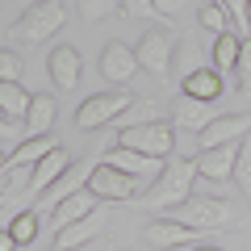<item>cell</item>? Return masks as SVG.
<instances>
[{"instance_id":"7","label":"cell","mask_w":251,"mask_h":251,"mask_svg":"<svg viewBox=\"0 0 251 251\" xmlns=\"http://www.w3.org/2000/svg\"><path fill=\"white\" fill-rule=\"evenodd\" d=\"M134 54H138V67H147L151 75H168L172 72V54H176V38L155 25V29H147V34L138 38Z\"/></svg>"},{"instance_id":"39","label":"cell","mask_w":251,"mask_h":251,"mask_svg":"<svg viewBox=\"0 0 251 251\" xmlns=\"http://www.w3.org/2000/svg\"><path fill=\"white\" fill-rule=\"evenodd\" d=\"M247 25H251V0H247Z\"/></svg>"},{"instance_id":"24","label":"cell","mask_w":251,"mask_h":251,"mask_svg":"<svg viewBox=\"0 0 251 251\" xmlns=\"http://www.w3.org/2000/svg\"><path fill=\"white\" fill-rule=\"evenodd\" d=\"M176 54H180V59H176V75H180V80L193 75V72H201V67H209L205 54H201V46L188 42V38H184V42H176Z\"/></svg>"},{"instance_id":"40","label":"cell","mask_w":251,"mask_h":251,"mask_svg":"<svg viewBox=\"0 0 251 251\" xmlns=\"http://www.w3.org/2000/svg\"><path fill=\"white\" fill-rule=\"evenodd\" d=\"M197 251H222V247H197Z\"/></svg>"},{"instance_id":"26","label":"cell","mask_w":251,"mask_h":251,"mask_svg":"<svg viewBox=\"0 0 251 251\" xmlns=\"http://www.w3.org/2000/svg\"><path fill=\"white\" fill-rule=\"evenodd\" d=\"M9 234L17 239V247L34 243V234H38V214H34V209H21V214L9 222Z\"/></svg>"},{"instance_id":"16","label":"cell","mask_w":251,"mask_h":251,"mask_svg":"<svg viewBox=\"0 0 251 251\" xmlns=\"http://www.w3.org/2000/svg\"><path fill=\"white\" fill-rule=\"evenodd\" d=\"M172 122H176L180 130H188V134H201V130L214 122V113H209V100L180 97V100H176V109H172Z\"/></svg>"},{"instance_id":"23","label":"cell","mask_w":251,"mask_h":251,"mask_svg":"<svg viewBox=\"0 0 251 251\" xmlns=\"http://www.w3.org/2000/svg\"><path fill=\"white\" fill-rule=\"evenodd\" d=\"M143 122H163V109H159V100H147V105H143V100H134V105H130V109H126V113L122 117H117V130H126V126H143Z\"/></svg>"},{"instance_id":"5","label":"cell","mask_w":251,"mask_h":251,"mask_svg":"<svg viewBox=\"0 0 251 251\" xmlns=\"http://www.w3.org/2000/svg\"><path fill=\"white\" fill-rule=\"evenodd\" d=\"M134 105L130 92H92L80 109H75V130H97V126H109Z\"/></svg>"},{"instance_id":"18","label":"cell","mask_w":251,"mask_h":251,"mask_svg":"<svg viewBox=\"0 0 251 251\" xmlns=\"http://www.w3.org/2000/svg\"><path fill=\"white\" fill-rule=\"evenodd\" d=\"M180 88H184V97H197V100H209V105H214V100L226 92V84H222V75H218L214 67H201V72L184 75Z\"/></svg>"},{"instance_id":"30","label":"cell","mask_w":251,"mask_h":251,"mask_svg":"<svg viewBox=\"0 0 251 251\" xmlns=\"http://www.w3.org/2000/svg\"><path fill=\"white\" fill-rule=\"evenodd\" d=\"M0 84H21V54L0 46Z\"/></svg>"},{"instance_id":"37","label":"cell","mask_w":251,"mask_h":251,"mask_svg":"<svg viewBox=\"0 0 251 251\" xmlns=\"http://www.w3.org/2000/svg\"><path fill=\"white\" fill-rule=\"evenodd\" d=\"M239 84H243V97L251 100V75H247V80H239Z\"/></svg>"},{"instance_id":"19","label":"cell","mask_w":251,"mask_h":251,"mask_svg":"<svg viewBox=\"0 0 251 251\" xmlns=\"http://www.w3.org/2000/svg\"><path fill=\"white\" fill-rule=\"evenodd\" d=\"M54 147H59V143H50L46 134H29L25 143H17V147H13V159H9V168H34V163L42 159V155H50Z\"/></svg>"},{"instance_id":"27","label":"cell","mask_w":251,"mask_h":251,"mask_svg":"<svg viewBox=\"0 0 251 251\" xmlns=\"http://www.w3.org/2000/svg\"><path fill=\"white\" fill-rule=\"evenodd\" d=\"M234 184H239V193H247V197H251V134L239 143V159H234Z\"/></svg>"},{"instance_id":"25","label":"cell","mask_w":251,"mask_h":251,"mask_svg":"<svg viewBox=\"0 0 251 251\" xmlns=\"http://www.w3.org/2000/svg\"><path fill=\"white\" fill-rule=\"evenodd\" d=\"M197 21H201V29L205 34H214V38H222V34H230V13L222 9V4H201V13H197Z\"/></svg>"},{"instance_id":"21","label":"cell","mask_w":251,"mask_h":251,"mask_svg":"<svg viewBox=\"0 0 251 251\" xmlns=\"http://www.w3.org/2000/svg\"><path fill=\"white\" fill-rule=\"evenodd\" d=\"M239 42H243L239 34H222V38H214V54H209V67H214L218 75L234 72V63H239Z\"/></svg>"},{"instance_id":"11","label":"cell","mask_w":251,"mask_h":251,"mask_svg":"<svg viewBox=\"0 0 251 251\" xmlns=\"http://www.w3.org/2000/svg\"><path fill=\"white\" fill-rule=\"evenodd\" d=\"M234 159H239V143L209 147V151H201V155H197V176H205L209 184L234 180Z\"/></svg>"},{"instance_id":"4","label":"cell","mask_w":251,"mask_h":251,"mask_svg":"<svg viewBox=\"0 0 251 251\" xmlns=\"http://www.w3.org/2000/svg\"><path fill=\"white\" fill-rule=\"evenodd\" d=\"M63 21H67V4H63V0H38V4H29V9L21 13L17 34L25 38V42H46V38H54L63 29Z\"/></svg>"},{"instance_id":"12","label":"cell","mask_w":251,"mask_h":251,"mask_svg":"<svg viewBox=\"0 0 251 251\" xmlns=\"http://www.w3.org/2000/svg\"><path fill=\"white\" fill-rule=\"evenodd\" d=\"M46 67H50V84L59 92H72L75 84H80V72H84L80 50H75V46H54L50 59H46Z\"/></svg>"},{"instance_id":"13","label":"cell","mask_w":251,"mask_h":251,"mask_svg":"<svg viewBox=\"0 0 251 251\" xmlns=\"http://www.w3.org/2000/svg\"><path fill=\"white\" fill-rule=\"evenodd\" d=\"M97 205H100V197L92 193V188H75L72 197H63L59 205L50 209V226H54V230H63V226H72V222H80V218L97 214Z\"/></svg>"},{"instance_id":"42","label":"cell","mask_w":251,"mask_h":251,"mask_svg":"<svg viewBox=\"0 0 251 251\" xmlns=\"http://www.w3.org/2000/svg\"><path fill=\"white\" fill-rule=\"evenodd\" d=\"M122 251H126V247H122Z\"/></svg>"},{"instance_id":"20","label":"cell","mask_w":251,"mask_h":251,"mask_svg":"<svg viewBox=\"0 0 251 251\" xmlns=\"http://www.w3.org/2000/svg\"><path fill=\"white\" fill-rule=\"evenodd\" d=\"M54 97H42L38 92L34 100H29V113H25V130L29 134H50V126H54Z\"/></svg>"},{"instance_id":"6","label":"cell","mask_w":251,"mask_h":251,"mask_svg":"<svg viewBox=\"0 0 251 251\" xmlns=\"http://www.w3.org/2000/svg\"><path fill=\"white\" fill-rule=\"evenodd\" d=\"M138 184H143V180L117 172L113 163H97V168L84 176V188H92L100 201H134L138 197Z\"/></svg>"},{"instance_id":"33","label":"cell","mask_w":251,"mask_h":251,"mask_svg":"<svg viewBox=\"0 0 251 251\" xmlns=\"http://www.w3.org/2000/svg\"><path fill=\"white\" fill-rule=\"evenodd\" d=\"M218 4H222V9L230 13V21H234V25H243V21H247V0H218Z\"/></svg>"},{"instance_id":"17","label":"cell","mask_w":251,"mask_h":251,"mask_svg":"<svg viewBox=\"0 0 251 251\" xmlns=\"http://www.w3.org/2000/svg\"><path fill=\"white\" fill-rule=\"evenodd\" d=\"M97 234H100V214H88V218H80V222L54 230V251H75V247H84V243H92Z\"/></svg>"},{"instance_id":"15","label":"cell","mask_w":251,"mask_h":251,"mask_svg":"<svg viewBox=\"0 0 251 251\" xmlns=\"http://www.w3.org/2000/svg\"><path fill=\"white\" fill-rule=\"evenodd\" d=\"M67 168H72V155L63 151V147H54L50 155H42V159L34 163V180H29V193H38V197H42V193H46V188H50V184H54V180H59Z\"/></svg>"},{"instance_id":"31","label":"cell","mask_w":251,"mask_h":251,"mask_svg":"<svg viewBox=\"0 0 251 251\" xmlns=\"http://www.w3.org/2000/svg\"><path fill=\"white\" fill-rule=\"evenodd\" d=\"M122 13H130V17H138V21L159 17V13H155V0H122Z\"/></svg>"},{"instance_id":"32","label":"cell","mask_w":251,"mask_h":251,"mask_svg":"<svg viewBox=\"0 0 251 251\" xmlns=\"http://www.w3.org/2000/svg\"><path fill=\"white\" fill-rule=\"evenodd\" d=\"M234 72H239V80H247V75H251V38H243V42H239V63H234Z\"/></svg>"},{"instance_id":"1","label":"cell","mask_w":251,"mask_h":251,"mask_svg":"<svg viewBox=\"0 0 251 251\" xmlns=\"http://www.w3.org/2000/svg\"><path fill=\"white\" fill-rule=\"evenodd\" d=\"M193 180H197V159H163V172L147 184L143 205L147 209H172L193 197Z\"/></svg>"},{"instance_id":"9","label":"cell","mask_w":251,"mask_h":251,"mask_svg":"<svg viewBox=\"0 0 251 251\" xmlns=\"http://www.w3.org/2000/svg\"><path fill=\"white\" fill-rule=\"evenodd\" d=\"M100 75H105L109 84H130V80L138 75V54H134V46L109 42L105 50H100Z\"/></svg>"},{"instance_id":"14","label":"cell","mask_w":251,"mask_h":251,"mask_svg":"<svg viewBox=\"0 0 251 251\" xmlns=\"http://www.w3.org/2000/svg\"><path fill=\"white\" fill-rule=\"evenodd\" d=\"M105 163H113L117 172H126V176H134V180H151V176H159V172H163V159L138 155V151H130V147H117V143L109 147Z\"/></svg>"},{"instance_id":"38","label":"cell","mask_w":251,"mask_h":251,"mask_svg":"<svg viewBox=\"0 0 251 251\" xmlns=\"http://www.w3.org/2000/svg\"><path fill=\"white\" fill-rule=\"evenodd\" d=\"M4 163H9V159H4V147H0V168H4Z\"/></svg>"},{"instance_id":"36","label":"cell","mask_w":251,"mask_h":251,"mask_svg":"<svg viewBox=\"0 0 251 251\" xmlns=\"http://www.w3.org/2000/svg\"><path fill=\"white\" fill-rule=\"evenodd\" d=\"M0 251H17V239H13V234H9V226L0 230Z\"/></svg>"},{"instance_id":"41","label":"cell","mask_w":251,"mask_h":251,"mask_svg":"<svg viewBox=\"0 0 251 251\" xmlns=\"http://www.w3.org/2000/svg\"><path fill=\"white\" fill-rule=\"evenodd\" d=\"M29 4H38V0H29Z\"/></svg>"},{"instance_id":"28","label":"cell","mask_w":251,"mask_h":251,"mask_svg":"<svg viewBox=\"0 0 251 251\" xmlns=\"http://www.w3.org/2000/svg\"><path fill=\"white\" fill-rule=\"evenodd\" d=\"M75 9H80L84 21H105V17H113V13H122V0H80Z\"/></svg>"},{"instance_id":"3","label":"cell","mask_w":251,"mask_h":251,"mask_svg":"<svg viewBox=\"0 0 251 251\" xmlns=\"http://www.w3.org/2000/svg\"><path fill=\"white\" fill-rule=\"evenodd\" d=\"M172 143H176V134H172L168 122H143V126H126V130H117V147H130V151L151 155V159H168Z\"/></svg>"},{"instance_id":"35","label":"cell","mask_w":251,"mask_h":251,"mask_svg":"<svg viewBox=\"0 0 251 251\" xmlns=\"http://www.w3.org/2000/svg\"><path fill=\"white\" fill-rule=\"evenodd\" d=\"M13 138H17V126H13V117H4V113H0V147H4V143H13Z\"/></svg>"},{"instance_id":"34","label":"cell","mask_w":251,"mask_h":251,"mask_svg":"<svg viewBox=\"0 0 251 251\" xmlns=\"http://www.w3.org/2000/svg\"><path fill=\"white\" fill-rule=\"evenodd\" d=\"M188 9V0H155V13L159 17H176V13Z\"/></svg>"},{"instance_id":"10","label":"cell","mask_w":251,"mask_h":251,"mask_svg":"<svg viewBox=\"0 0 251 251\" xmlns=\"http://www.w3.org/2000/svg\"><path fill=\"white\" fill-rule=\"evenodd\" d=\"M143 234H147V243H151V247L172 251V247H184V243H193L201 230H193V226L176 222V218H151V222L143 226Z\"/></svg>"},{"instance_id":"2","label":"cell","mask_w":251,"mask_h":251,"mask_svg":"<svg viewBox=\"0 0 251 251\" xmlns=\"http://www.w3.org/2000/svg\"><path fill=\"white\" fill-rule=\"evenodd\" d=\"M168 218L193 226V230H226V226L234 222V205H230V201H222V197H209V193H193L188 201L172 205Z\"/></svg>"},{"instance_id":"29","label":"cell","mask_w":251,"mask_h":251,"mask_svg":"<svg viewBox=\"0 0 251 251\" xmlns=\"http://www.w3.org/2000/svg\"><path fill=\"white\" fill-rule=\"evenodd\" d=\"M75 188H80V168H75V172H72V168H67V172H63V176H59V180H54V184H50V188H46V197H50V201H54V205H59V201H63V197H72Z\"/></svg>"},{"instance_id":"8","label":"cell","mask_w":251,"mask_h":251,"mask_svg":"<svg viewBox=\"0 0 251 251\" xmlns=\"http://www.w3.org/2000/svg\"><path fill=\"white\" fill-rule=\"evenodd\" d=\"M251 134V113H218L214 122L201 130V151H209V147H226V143H243V138Z\"/></svg>"},{"instance_id":"22","label":"cell","mask_w":251,"mask_h":251,"mask_svg":"<svg viewBox=\"0 0 251 251\" xmlns=\"http://www.w3.org/2000/svg\"><path fill=\"white\" fill-rule=\"evenodd\" d=\"M29 100H34V97H29L21 84H0V113H4V117H13V122H25Z\"/></svg>"}]
</instances>
